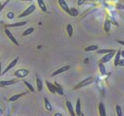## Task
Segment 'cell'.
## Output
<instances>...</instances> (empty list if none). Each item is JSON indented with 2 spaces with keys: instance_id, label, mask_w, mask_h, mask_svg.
Returning <instances> with one entry per match:
<instances>
[{
  "instance_id": "4",
  "label": "cell",
  "mask_w": 124,
  "mask_h": 116,
  "mask_svg": "<svg viewBox=\"0 0 124 116\" xmlns=\"http://www.w3.org/2000/svg\"><path fill=\"white\" fill-rule=\"evenodd\" d=\"M116 52V51H115ZM115 52H109V53H107L106 55H104L102 58H101V60H100V62L101 63H103V64H105V63H108L113 56H114V54H115Z\"/></svg>"
},
{
  "instance_id": "14",
  "label": "cell",
  "mask_w": 124,
  "mask_h": 116,
  "mask_svg": "<svg viewBox=\"0 0 124 116\" xmlns=\"http://www.w3.org/2000/svg\"><path fill=\"white\" fill-rule=\"evenodd\" d=\"M36 84H37V90L39 92H41L43 90V82L38 75H36Z\"/></svg>"
},
{
  "instance_id": "15",
  "label": "cell",
  "mask_w": 124,
  "mask_h": 116,
  "mask_svg": "<svg viewBox=\"0 0 124 116\" xmlns=\"http://www.w3.org/2000/svg\"><path fill=\"white\" fill-rule=\"evenodd\" d=\"M16 82H17V80H16V79H13V80H6V81L2 80V81H0V85H2V86L13 85V84H15V83H16Z\"/></svg>"
},
{
  "instance_id": "41",
  "label": "cell",
  "mask_w": 124,
  "mask_h": 116,
  "mask_svg": "<svg viewBox=\"0 0 124 116\" xmlns=\"http://www.w3.org/2000/svg\"><path fill=\"white\" fill-rule=\"evenodd\" d=\"M0 87H3V86H2V85H0Z\"/></svg>"
},
{
  "instance_id": "13",
  "label": "cell",
  "mask_w": 124,
  "mask_h": 116,
  "mask_svg": "<svg viewBox=\"0 0 124 116\" xmlns=\"http://www.w3.org/2000/svg\"><path fill=\"white\" fill-rule=\"evenodd\" d=\"M99 113H100V116H107L106 108H105V105L103 102L99 103Z\"/></svg>"
},
{
  "instance_id": "27",
  "label": "cell",
  "mask_w": 124,
  "mask_h": 116,
  "mask_svg": "<svg viewBox=\"0 0 124 116\" xmlns=\"http://www.w3.org/2000/svg\"><path fill=\"white\" fill-rule=\"evenodd\" d=\"M99 69H100V72L102 74H106V69H105V66L103 63H99Z\"/></svg>"
},
{
  "instance_id": "31",
  "label": "cell",
  "mask_w": 124,
  "mask_h": 116,
  "mask_svg": "<svg viewBox=\"0 0 124 116\" xmlns=\"http://www.w3.org/2000/svg\"><path fill=\"white\" fill-rule=\"evenodd\" d=\"M8 1H9V0H7V2H5V3L3 4V5H1V6H0V13H1V11H2L3 9H4V7H5V6H6V4L8 3Z\"/></svg>"
},
{
  "instance_id": "24",
  "label": "cell",
  "mask_w": 124,
  "mask_h": 116,
  "mask_svg": "<svg viewBox=\"0 0 124 116\" xmlns=\"http://www.w3.org/2000/svg\"><path fill=\"white\" fill-rule=\"evenodd\" d=\"M97 49H98V45H96V44L89 45V46H87V47L84 48L85 51H95V50H97Z\"/></svg>"
},
{
  "instance_id": "26",
  "label": "cell",
  "mask_w": 124,
  "mask_h": 116,
  "mask_svg": "<svg viewBox=\"0 0 124 116\" xmlns=\"http://www.w3.org/2000/svg\"><path fill=\"white\" fill-rule=\"evenodd\" d=\"M67 32H68L69 37H72V35H73V26L71 24L67 25Z\"/></svg>"
},
{
  "instance_id": "34",
  "label": "cell",
  "mask_w": 124,
  "mask_h": 116,
  "mask_svg": "<svg viewBox=\"0 0 124 116\" xmlns=\"http://www.w3.org/2000/svg\"><path fill=\"white\" fill-rule=\"evenodd\" d=\"M117 43H119L120 44H122V45H124V41H117Z\"/></svg>"
},
{
  "instance_id": "10",
  "label": "cell",
  "mask_w": 124,
  "mask_h": 116,
  "mask_svg": "<svg viewBox=\"0 0 124 116\" xmlns=\"http://www.w3.org/2000/svg\"><path fill=\"white\" fill-rule=\"evenodd\" d=\"M26 93H27V92H24V93H20V94H16V95H14V96H12V97L9 99V101H10V102H16V101H17L18 99H20L22 96L26 95Z\"/></svg>"
},
{
  "instance_id": "22",
  "label": "cell",
  "mask_w": 124,
  "mask_h": 116,
  "mask_svg": "<svg viewBox=\"0 0 124 116\" xmlns=\"http://www.w3.org/2000/svg\"><path fill=\"white\" fill-rule=\"evenodd\" d=\"M69 14L72 15V16H78V11L76 8H71L70 12H69Z\"/></svg>"
},
{
  "instance_id": "25",
  "label": "cell",
  "mask_w": 124,
  "mask_h": 116,
  "mask_svg": "<svg viewBox=\"0 0 124 116\" xmlns=\"http://www.w3.org/2000/svg\"><path fill=\"white\" fill-rule=\"evenodd\" d=\"M33 31H34V28H33V27H30V28L26 29V30L22 33V36H23V37H24V36H27V35H29V34H31V33H33Z\"/></svg>"
},
{
  "instance_id": "36",
  "label": "cell",
  "mask_w": 124,
  "mask_h": 116,
  "mask_svg": "<svg viewBox=\"0 0 124 116\" xmlns=\"http://www.w3.org/2000/svg\"><path fill=\"white\" fill-rule=\"evenodd\" d=\"M120 55L124 57V50H121V53H120Z\"/></svg>"
},
{
  "instance_id": "35",
  "label": "cell",
  "mask_w": 124,
  "mask_h": 116,
  "mask_svg": "<svg viewBox=\"0 0 124 116\" xmlns=\"http://www.w3.org/2000/svg\"><path fill=\"white\" fill-rule=\"evenodd\" d=\"M2 65H1V63H0V77H1V74H2Z\"/></svg>"
},
{
  "instance_id": "18",
  "label": "cell",
  "mask_w": 124,
  "mask_h": 116,
  "mask_svg": "<svg viewBox=\"0 0 124 116\" xmlns=\"http://www.w3.org/2000/svg\"><path fill=\"white\" fill-rule=\"evenodd\" d=\"M53 85H54V89H55V93H58L59 95H63L64 93H63V89L61 88V86L58 84V83H56V82H54L53 83Z\"/></svg>"
},
{
  "instance_id": "17",
  "label": "cell",
  "mask_w": 124,
  "mask_h": 116,
  "mask_svg": "<svg viewBox=\"0 0 124 116\" xmlns=\"http://www.w3.org/2000/svg\"><path fill=\"white\" fill-rule=\"evenodd\" d=\"M120 53H121V49H118L117 50V52H116V54H114L115 56H114V66L116 67V66H118V62H119V60H120Z\"/></svg>"
},
{
  "instance_id": "7",
  "label": "cell",
  "mask_w": 124,
  "mask_h": 116,
  "mask_svg": "<svg viewBox=\"0 0 124 116\" xmlns=\"http://www.w3.org/2000/svg\"><path fill=\"white\" fill-rule=\"evenodd\" d=\"M17 61H18V58H16V59H14V60H13V61H12V62H11V63L8 65V67H7V68H6V69H5V70L2 72V75H3V74H5L7 72H9V71H10L12 68H14V67L16 65Z\"/></svg>"
},
{
  "instance_id": "19",
  "label": "cell",
  "mask_w": 124,
  "mask_h": 116,
  "mask_svg": "<svg viewBox=\"0 0 124 116\" xmlns=\"http://www.w3.org/2000/svg\"><path fill=\"white\" fill-rule=\"evenodd\" d=\"M37 2H38L39 7L41 8V10L43 12H46V4H45L44 0H37Z\"/></svg>"
},
{
  "instance_id": "5",
  "label": "cell",
  "mask_w": 124,
  "mask_h": 116,
  "mask_svg": "<svg viewBox=\"0 0 124 116\" xmlns=\"http://www.w3.org/2000/svg\"><path fill=\"white\" fill-rule=\"evenodd\" d=\"M5 34L7 35V37H8V38H9V39H10V40H11V41H12V42H13V43L16 44V45H17V46H18V42L16 40L15 36H14V35L11 33V31H10L8 28H5Z\"/></svg>"
},
{
  "instance_id": "32",
  "label": "cell",
  "mask_w": 124,
  "mask_h": 116,
  "mask_svg": "<svg viewBox=\"0 0 124 116\" xmlns=\"http://www.w3.org/2000/svg\"><path fill=\"white\" fill-rule=\"evenodd\" d=\"M84 2H85V0H78V5L80 6V5H82Z\"/></svg>"
},
{
  "instance_id": "20",
  "label": "cell",
  "mask_w": 124,
  "mask_h": 116,
  "mask_svg": "<svg viewBox=\"0 0 124 116\" xmlns=\"http://www.w3.org/2000/svg\"><path fill=\"white\" fill-rule=\"evenodd\" d=\"M109 52H115V50L114 49H97L98 54H106V53H109Z\"/></svg>"
},
{
  "instance_id": "23",
  "label": "cell",
  "mask_w": 124,
  "mask_h": 116,
  "mask_svg": "<svg viewBox=\"0 0 124 116\" xmlns=\"http://www.w3.org/2000/svg\"><path fill=\"white\" fill-rule=\"evenodd\" d=\"M105 31L108 33V31H109V29H110V21H109V19L108 18H106V21H105Z\"/></svg>"
},
{
  "instance_id": "21",
  "label": "cell",
  "mask_w": 124,
  "mask_h": 116,
  "mask_svg": "<svg viewBox=\"0 0 124 116\" xmlns=\"http://www.w3.org/2000/svg\"><path fill=\"white\" fill-rule=\"evenodd\" d=\"M45 106H46V109L47 110V111H51L52 110V107H51V104H50V102H48V100L46 99V98H45Z\"/></svg>"
},
{
  "instance_id": "9",
  "label": "cell",
  "mask_w": 124,
  "mask_h": 116,
  "mask_svg": "<svg viewBox=\"0 0 124 116\" xmlns=\"http://www.w3.org/2000/svg\"><path fill=\"white\" fill-rule=\"evenodd\" d=\"M66 106H67L68 111L70 112V115H71V116H77V115H76V112H75V110H74V107H73V105H72V102H71L70 101H67V102H66Z\"/></svg>"
},
{
  "instance_id": "1",
  "label": "cell",
  "mask_w": 124,
  "mask_h": 116,
  "mask_svg": "<svg viewBox=\"0 0 124 116\" xmlns=\"http://www.w3.org/2000/svg\"><path fill=\"white\" fill-rule=\"evenodd\" d=\"M92 82H93V77H91V76L86 77L85 79H83L82 81H80L79 83H78V84L73 88V90H78V89L82 88V87H84V86H86V85H89V84L92 83Z\"/></svg>"
},
{
  "instance_id": "2",
  "label": "cell",
  "mask_w": 124,
  "mask_h": 116,
  "mask_svg": "<svg viewBox=\"0 0 124 116\" xmlns=\"http://www.w3.org/2000/svg\"><path fill=\"white\" fill-rule=\"evenodd\" d=\"M35 9H36V8H35V5H30V6H29L23 13H21V14L18 15V17L21 18V17H24V16H27V15L31 14L35 11Z\"/></svg>"
},
{
  "instance_id": "11",
  "label": "cell",
  "mask_w": 124,
  "mask_h": 116,
  "mask_svg": "<svg viewBox=\"0 0 124 116\" xmlns=\"http://www.w3.org/2000/svg\"><path fill=\"white\" fill-rule=\"evenodd\" d=\"M75 112H76V115L77 116H80V114H81V110H80V100L79 99L77 100V104H76Z\"/></svg>"
},
{
  "instance_id": "37",
  "label": "cell",
  "mask_w": 124,
  "mask_h": 116,
  "mask_svg": "<svg viewBox=\"0 0 124 116\" xmlns=\"http://www.w3.org/2000/svg\"><path fill=\"white\" fill-rule=\"evenodd\" d=\"M54 116H61V114H59V113H55Z\"/></svg>"
},
{
  "instance_id": "3",
  "label": "cell",
  "mask_w": 124,
  "mask_h": 116,
  "mask_svg": "<svg viewBox=\"0 0 124 116\" xmlns=\"http://www.w3.org/2000/svg\"><path fill=\"white\" fill-rule=\"evenodd\" d=\"M28 73H29V71H28V70H26V69H19V70L16 71L14 74H15L16 77L22 78V77H25Z\"/></svg>"
},
{
  "instance_id": "6",
  "label": "cell",
  "mask_w": 124,
  "mask_h": 116,
  "mask_svg": "<svg viewBox=\"0 0 124 116\" xmlns=\"http://www.w3.org/2000/svg\"><path fill=\"white\" fill-rule=\"evenodd\" d=\"M68 70H70V66H69V65L64 66V67H61V68H59L58 70H56L55 72H53L51 73V76H55V75H57V74H59V73H62V72H67Z\"/></svg>"
},
{
  "instance_id": "16",
  "label": "cell",
  "mask_w": 124,
  "mask_h": 116,
  "mask_svg": "<svg viewBox=\"0 0 124 116\" xmlns=\"http://www.w3.org/2000/svg\"><path fill=\"white\" fill-rule=\"evenodd\" d=\"M46 87H47L48 91H49L51 94H55V89H54L53 83H50L48 80H46Z\"/></svg>"
},
{
  "instance_id": "38",
  "label": "cell",
  "mask_w": 124,
  "mask_h": 116,
  "mask_svg": "<svg viewBox=\"0 0 124 116\" xmlns=\"http://www.w3.org/2000/svg\"><path fill=\"white\" fill-rule=\"evenodd\" d=\"M2 114H3V112H2V109L0 108V115H2Z\"/></svg>"
},
{
  "instance_id": "33",
  "label": "cell",
  "mask_w": 124,
  "mask_h": 116,
  "mask_svg": "<svg viewBox=\"0 0 124 116\" xmlns=\"http://www.w3.org/2000/svg\"><path fill=\"white\" fill-rule=\"evenodd\" d=\"M8 17L9 18H13V13H9L8 14Z\"/></svg>"
},
{
  "instance_id": "29",
  "label": "cell",
  "mask_w": 124,
  "mask_h": 116,
  "mask_svg": "<svg viewBox=\"0 0 124 116\" xmlns=\"http://www.w3.org/2000/svg\"><path fill=\"white\" fill-rule=\"evenodd\" d=\"M23 83H24V84H25V85L28 87V89H29L31 92H34V91H35V90H34V88H33V86H32V85H31V84L28 82V81H26V80H23Z\"/></svg>"
},
{
  "instance_id": "12",
  "label": "cell",
  "mask_w": 124,
  "mask_h": 116,
  "mask_svg": "<svg viewBox=\"0 0 124 116\" xmlns=\"http://www.w3.org/2000/svg\"><path fill=\"white\" fill-rule=\"evenodd\" d=\"M26 23H27L26 21H20V22L11 23V24H8V25H6V28H9V27H19V26H23V25H25Z\"/></svg>"
},
{
  "instance_id": "40",
  "label": "cell",
  "mask_w": 124,
  "mask_h": 116,
  "mask_svg": "<svg viewBox=\"0 0 124 116\" xmlns=\"http://www.w3.org/2000/svg\"><path fill=\"white\" fill-rule=\"evenodd\" d=\"M80 116H85V115H84L83 113H81V114H80Z\"/></svg>"
},
{
  "instance_id": "8",
  "label": "cell",
  "mask_w": 124,
  "mask_h": 116,
  "mask_svg": "<svg viewBox=\"0 0 124 116\" xmlns=\"http://www.w3.org/2000/svg\"><path fill=\"white\" fill-rule=\"evenodd\" d=\"M58 3H59V6H60V7H61L67 14H69V12H70V8L68 7L66 1H65V0H58Z\"/></svg>"
},
{
  "instance_id": "39",
  "label": "cell",
  "mask_w": 124,
  "mask_h": 116,
  "mask_svg": "<svg viewBox=\"0 0 124 116\" xmlns=\"http://www.w3.org/2000/svg\"><path fill=\"white\" fill-rule=\"evenodd\" d=\"M19 1H33V0H19Z\"/></svg>"
},
{
  "instance_id": "30",
  "label": "cell",
  "mask_w": 124,
  "mask_h": 116,
  "mask_svg": "<svg viewBox=\"0 0 124 116\" xmlns=\"http://www.w3.org/2000/svg\"><path fill=\"white\" fill-rule=\"evenodd\" d=\"M118 66H124V59L119 60V62H118Z\"/></svg>"
},
{
  "instance_id": "28",
  "label": "cell",
  "mask_w": 124,
  "mask_h": 116,
  "mask_svg": "<svg viewBox=\"0 0 124 116\" xmlns=\"http://www.w3.org/2000/svg\"><path fill=\"white\" fill-rule=\"evenodd\" d=\"M115 111H116L117 116H122V110H121V107L119 105H115Z\"/></svg>"
}]
</instances>
